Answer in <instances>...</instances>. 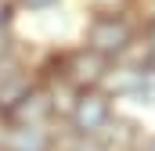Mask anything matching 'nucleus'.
Returning <instances> with one entry per match:
<instances>
[{
    "instance_id": "nucleus-1",
    "label": "nucleus",
    "mask_w": 155,
    "mask_h": 151,
    "mask_svg": "<svg viewBox=\"0 0 155 151\" xmlns=\"http://www.w3.org/2000/svg\"><path fill=\"white\" fill-rule=\"evenodd\" d=\"M137 33H141V22L130 11H87L79 43L101 54L105 61H119L130 50V43L137 40Z\"/></svg>"
},
{
    "instance_id": "nucleus-2",
    "label": "nucleus",
    "mask_w": 155,
    "mask_h": 151,
    "mask_svg": "<svg viewBox=\"0 0 155 151\" xmlns=\"http://www.w3.org/2000/svg\"><path fill=\"white\" fill-rule=\"evenodd\" d=\"M116 115H119V101L105 90V86L79 90L76 104H72L69 119H65V133H69V137H101Z\"/></svg>"
},
{
    "instance_id": "nucleus-3",
    "label": "nucleus",
    "mask_w": 155,
    "mask_h": 151,
    "mask_svg": "<svg viewBox=\"0 0 155 151\" xmlns=\"http://www.w3.org/2000/svg\"><path fill=\"white\" fill-rule=\"evenodd\" d=\"M0 119H4V126H58L54 104H51V94H47V86H43L40 79L4 115H0Z\"/></svg>"
},
{
    "instance_id": "nucleus-4",
    "label": "nucleus",
    "mask_w": 155,
    "mask_h": 151,
    "mask_svg": "<svg viewBox=\"0 0 155 151\" xmlns=\"http://www.w3.org/2000/svg\"><path fill=\"white\" fill-rule=\"evenodd\" d=\"M36 61H29L25 54H22V47L11 54V58H4L0 61V115L7 112L33 83H36Z\"/></svg>"
},
{
    "instance_id": "nucleus-5",
    "label": "nucleus",
    "mask_w": 155,
    "mask_h": 151,
    "mask_svg": "<svg viewBox=\"0 0 155 151\" xmlns=\"http://www.w3.org/2000/svg\"><path fill=\"white\" fill-rule=\"evenodd\" d=\"M65 130L61 126H4V151H58Z\"/></svg>"
},
{
    "instance_id": "nucleus-6",
    "label": "nucleus",
    "mask_w": 155,
    "mask_h": 151,
    "mask_svg": "<svg viewBox=\"0 0 155 151\" xmlns=\"http://www.w3.org/2000/svg\"><path fill=\"white\" fill-rule=\"evenodd\" d=\"M97 140L105 144V151H137V148H141V140H144V126H141L134 115L119 112Z\"/></svg>"
},
{
    "instance_id": "nucleus-7",
    "label": "nucleus",
    "mask_w": 155,
    "mask_h": 151,
    "mask_svg": "<svg viewBox=\"0 0 155 151\" xmlns=\"http://www.w3.org/2000/svg\"><path fill=\"white\" fill-rule=\"evenodd\" d=\"M15 11H25V14H47V11H58L65 0H11Z\"/></svg>"
},
{
    "instance_id": "nucleus-8",
    "label": "nucleus",
    "mask_w": 155,
    "mask_h": 151,
    "mask_svg": "<svg viewBox=\"0 0 155 151\" xmlns=\"http://www.w3.org/2000/svg\"><path fill=\"white\" fill-rule=\"evenodd\" d=\"M58 151H105V144L97 140V137H61V148Z\"/></svg>"
},
{
    "instance_id": "nucleus-9",
    "label": "nucleus",
    "mask_w": 155,
    "mask_h": 151,
    "mask_svg": "<svg viewBox=\"0 0 155 151\" xmlns=\"http://www.w3.org/2000/svg\"><path fill=\"white\" fill-rule=\"evenodd\" d=\"M90 11H130L134 0H83Z\"/></svg>"
},
{
    "instance_id": "nucleus-10",
    "label": "nucleus",
    "mask_w": 155,
    "mask_h": 151,
    "mask_svg": "<svg viewBox=\"0 0 155 151\" xmlns=\"http://www.w3.org/2000/svg\"><path fill=\"white\" fill-rule=\"evenodd\" d=\"M15 50H18V36H15V29H0V61L11 58Z\"/></svg>"
},
{
    "instance_id": "nucleus-11",
    "label": "nucleus",
    "mask_w": 155,
    "mask_h": 151,
    "mask_svg": "<svg viewBox=\"0 0 155 151\" xmlns=\"http://www.w3.org/2000/svg\"><path fill=\"white\" fill-rule=\"evenodd\" d=\"M15 18H18L15 4L11 0H0V29H15Z\"/></svg>"
},
{
    "instance_id": "nucleus-12",
    "label": "nucleus",
    "mask_w": 155,
    "mask_h": 151,
    "mask_svg": "<svg viewBox=\"0 0 155 151\" xmlns=\"http://www.w3.org/2000/svg\"><path fill=\"white\" fill-rule=\"evenodd\" d=\"M137 151H155V130H144V140H141Z\"/></svg>"
}]
</instances>
